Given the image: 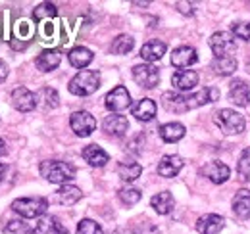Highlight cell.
<instances>
[{"instance_id": "cell-34", "label": "cell", "mask_w": 250, "mask_h": 234, "mask_svg": "<svg viewBox=\"0 0 250 234\" xmlns=\"http://www.w3.org/2000/svg\"><path fill=\"white\" fill-rule=\"evenodd\" d=\"M56 14H58V10H56V6L50 4V2H42V4H39V6L33 10V18H35V21L52 20V18H56Z\"/></svg>"}, {"instance_id": "cell-21", "label": "cell", "mask_w": 250, "mask_h": 234, "mask_svg": "<svg viewBox=\"0 0 250 234\" xmlns=\"http://www.w3.org/2000/svg\"><path fill=\"white\" fill-rule=\"evenodd\" d=\"M196 59H198L196 50L190 48V46H179V48H175V50L171 52V63H173L175 67H179V69L192 65Z\"/></svg>"}, {"instance_id": "cell-32", "label": "cell", "mask_w": 250, "mask_h": 234, "mask_svg": "<svg viewBox=\"0 0 250 234\" xmlns=\"http://www.w3.org/2000/svg\"><path fill=\"white\" fill-rule=\"evenodd\" d=\"M6 234H33L37 233V227H33L31 223H27L25 219H12L8 221V225L4 227Z\"/></svg>"}, {"instance_id": "cell-28", "label": "cell", "mask_w": 250, "mask_h": 234, "mask_svg": "<svg viewBox=\"0 0 250 234\" xmlns=\"http://www.w3.org/2000/svg\"><path fill=\"white\" fill-rule=\"evenodd\" d=\"M37 233L41 234H69L56 217H41L37 223Z\"/></svg>"}, {"instance_id": "cell-2", "label": "cell", "mask_w": 250, "mask_h": 234, "mask_svg": "<svg viewBox=\"0 0 250 234\" xmlns=\"http://www.w3.org/2000/svg\"><path fill=\"white\" fill-rule=\"evenodd\" d=\"M98 87H100V75L98 71H91V69L79 71L67 85L69 92L75 96H91L98 90Z\"/></svg>"}, {"instance_id": "cell-4", "label": "cell", "mask_w": 250, "mask_h": 234, "mask_svg": "<svg viewBox=\"0 0 250 234\" xmlns=\"http://www.w3.org/2000/svg\"><path fill=\"white\" fill-rule=\"evenodd\" d=\"M214 121L221 129L223 135H239L247 127L245 117L241 116L239 112H235V110H219L214 116Z\"/></svg>"}, {"instance_id": "cell-12", "label": "cell", "mask_w": 250, "mask_h": 234, "mask_svg": "<svg viewBox=\"0 0 250 234\" xmlns=\"http://www.w3.org/2000/svg\"><path fill=\"white\" fill-rule=\"evenodd\" d=\"M202 175L208 180H212L214 184H223L225 180H229L231 176V169L223 163V161H210L202 167Z\"/></svg>"}, {"instance_id": "cell-9", "label": "cell", "mask_w": 250, "mask_h": 234, "mask_svg": "<svg viewBox=\"0 0 250 234\" xmlns=\"http://www.w3.org/2000/svg\"><path fill=\"white\" fill-rule=\"evenodd\" d=\"M10 100H12V106H14L18 112H21V114L33 112V110L37 108V94L25 87L14 88Z\"/></svg>"}, {"instance_id": "cell-14", "label": "cell", "mask_w": 250, "mask_h": 234, "mask_svg": "<svg viewBox=\"0 0 250 234\" xmlns=\"http://www.w3.org/2000/svg\"><path fill=\"white\" fill-rule=\"evenodd\" d=\"M183 157L179 156H164L158 163V175L164 176V178H173L181 169H183Z\"/></svg>"}, {"instance_id": "cell-3", "label": "cell", "mask_w": 250, "mask_h": 234, "mask_svg": "<svg viewBox=\"0 0 250 234\" xmlns=\"http://www.w3.org/2000/svg\"><path fill=\"white\" fill-rule=\"evenodd\" d=\"M12 209L23 219H39L46 213L48 202L44 198H18L12 202Z\"/></svg>"}, {"instance_id": "cell-6", "label": "cell", "mask_w": 250, "mask_h": 234, "mask_svg": "<svg viewBox=\"0 0 250 234\" xmlns=\"http://www.w3.org/2000/svg\"><path fill=\"white\" fill-rule=\"evenodd\" d=\"M133 79L139 87L154 88L160 83V71L152 63H141V65L133 67Z\"/></svg>"}, {"instance_id": "cell-20", "label": "cell", "mask_w": 250, "mask_h": 234, "mask_svg": "<svg viewBox=\"0 0 250 234\" xmlns=\"http://www.w3.org/2000/svg\"><path fill=\"white\" fill-rule=\"evenodd\" d=\"M166 50H167L166 42H162V40H148L141 48V58L145 59L146 63H152V61H158V59L164 58Z\"/></svg>"}, {"instance_id": "cell-37", "label": "cell", "mask_w": 250, "mask_h": 234, "mask_svg": "<svg viewBox=\"0 0 250 234\" xmlns=\"http://www.w3.org/2000/svg\"><path fill=\"white\" fill-rule=\"evenodd\" d=\"M75 234H104V231L93 219H83V221H79Z\"/></svg>"}, {"instance_id": "cell-17", "label": "cell", "mask_w": 250, "mask_h": 234, "mask_svg": "<svg viewBox=\"0 0 250 234\" xmlns=\"http://www.w3.org/2000/svg\"><path fill=\"white\" fill-rule=\"evenodd\" d=\"M171 85L177 90H181V92H187V90L198 85V73L192 71V69H179L177 73H173Z\"/></svg>"}, {"instance_id": "cell-1", "label": "cell", "mask_w": 250, "mask_h": 234, "mask_svg": "<svg viewBox=\"0 0 250 234\" xmlns=\"http://www.w3.org/2000/svg\"><path fill=\"white\" fill-rule=\"evenodd\" d=\"M39 171L52 184H62L63 186V184H67L69 180L75 178V167L71 163H67V161H54V159L42 161Z\"/></svg>"}, {"instance_id": "cell-10", "label": "cell", "mask_w": 250, "mask_h": 234, "mask_svg": "<svg viewBox=\"0 0 250 234\" xmlns=\"http://www.w3.org/2000/svg\"><path fill=\"white\" fill-rule=\"evenodd\" d=\"M225 229V219L216 213H206L196 221L198 234H219Z\"/></svg>"}, {"instance_id": "cell-25", "label": "cell", "mask_w": 250, "mask_h": 234, "mask_svg": "<svg viewBox=\"0 0 250 234\" xmlns=\"http://www.w3.org/2000/svg\"><path fill=\"white\" fill-rule=\"evenodd\" d=\"M150 205L154 207V211H156V213H160V215H167V213H171V211H173V207H175L173 194H171V192H167V190H164V192H160V194H156V196H152Z\"/></svg>"}, {"instance_id": "cell-36", "label": "cell", "mask_w": 250, "mask_h": 234, "mask_svg": "<svg viewBox=\"0 0 250 234\" xmlns=\"http://www.w3.org/2000/svg\"><path fill=\"white\" fill-rule=\"evenodd\" d=\"M237 171L243 180H250V148H245L241 157H239V163H237Z\"/></svg>"}, {"instance_id": "cell-38", "label": "cell", "mask_w": 250, "mask_h": 234, "mask_svg": "<svg viewBox=\"0 0 250 234\" xmlns=\"http://www.w3.org/2000/svg\"><path fill=\"white\" fill-rule=\"evenodd\" d=\"M233 35L245 42H250V21H239L233 25Z\"/></svg>"}, {"instance_id": "cell-42", "label": "cell", "mask_w": 250, "mask_h": 234, "mask_svg": "<svg viewBox=\"0 0 250 234\" xmlns=\"http://www.w3.org/2000/svg\"><path fill=\"white\" fill-rule=\"evenodd\" d=\"M6 171H8V167H6V163H2V161H0V180L4 178V175H6Z\"/></svg>"}, {"instance_id": "cell-43", "label": "cell", "mask_w": 250, "mask_h": 234, "mask_svg": "<svg viewBox=\"0 0 250 234\" xmlns=\"http://www.w3.org/2000/svg\"><path fill=\"white\" fill-rule=\"evenodd\" d=\"M6 152H8V148H6V144H4V140L0 138V157L6 156Z\"/></svg>"}, {"instance_id": "cell-35", "label": "cell", "mask_w": 250, "mask_h": 234, "mask_svg": "<svg viewBox=\"0 0 250 234\" xmlns=\"http://www.w3.org/2000/svg\"><path fill=\"white\" fill-rule=\"evenodd\" d=\"M118 196H120L122 204L135 205L141 200V190H137V188H133V186H124V188L118 190Z\"/></svg>"}, {"instance_id": "cell-19", "label": "cell", "mask_w": 250, "mask_h": 234, "mask_svg": "<svg viewBox=\"0 0 250 234\" xmlns=\"http://www.w3.org/2000/svg\"><path fill=\"white\" fill-rule=\"evenodd\" d=\"M81 156H83V159H85L91 167H104V165L110 161V156L98 146V144H89V146H85L83 152H81Z\"/></svg>"}, {"instance_id": "cell-41", "label": "cell", "mask_w": 250, "mask_h": 234, "mask_svg": "<svg viewBox=\"0 0 250 234\" xmlns=\"http://www.w3.org/2000/svg\"><path fill=\"white\" fill-rule=\"evenodd\" d=\"M6 77H8V65L4 59H0V83H4Z\"/></svg>"}, {"instance_id": "cell-39", "label": "cell", "mask_w": 250, "mask_h": 234, "mask_svg": "<svg viewBox=\"0 0 250 234\" xmlns=\"http://www.w3.org/2000/svg\"><path fill=\"white\" fill-rule=\"evenodd\" d=\"M158 227L154 223H150V221H143V223H139L137 227H135V234H158Z\"/></svg>"}, {"instance_id": "cell-5", "label": "cell", "mask_w": 250, "mask_h": 234, "mask_svg": "<svg viewBox=\"0 0 250 234\" xmlns=\"http://www.w3.org/2000/svg\"><path fill=\"white\" fill-rule=\"evenodd\" d=\"M210 48H212L216 58H233V54L237 50V44H235V39L229 33L218 31L210 37Z\"/></svg>"}, {"instance_id": "cell-33", "label": "cell", "mask_w": 250, "mask_h": 234, "mask_svg": "<svg viewBox=\"0 0 250 234\" xmlns=\"http://www.w3.org/2000/svg\"><path fill=\"white\" fill-rule=\"evenodd\" d=\"M212 69H214L216 75H221V77L231 75V73L237 71V59L235 58H214V61H212Z\"/></svg>"}, {"instance_id": "cell-7", "label": "cell", "mask_w": 250, "mask_h": 234, "mask_svg": "<svg viewBox=\"0 0 250 234\" xmlns=\"http://www.w3.org/2000/svg\"><path fill=\"white\" fill-rule=\"evenodd\" d=\"M69 127L77 136L85 138V136H91L96 129V119L89 112H75L69 117Z\"/></svg>"}, {"instance_id": "cell-24", "label": "cell", "mask_w": 250, "mask_h": 234, "mask_svg": "<svg viewBox=\"0 0 250 234\" xmlns=\"http://www.w3.org/2000/svg\"><path fill=\"white\" fill-rule=\"evenodd\" d=\"M158 131H160L162 140H164V142H169V144H171V142H179V140L185 136V125L175 123V121L162 125Z\"/></svg>"}, {"instance_id": "cell-15", "label": "cell", "mask_w": 250, "mask_h": 234, "mask_svg": "<svg viewBox=\"0 0 250 234\" xmlns=\"http://www.w3.org/2000/svg\"><path fill=\"white\" fill-rule=\"evenodd\" d=\"M231 207H233V213H235L237 219L249 221L250 219V190L249 188H241V190L235 194Z\"/></svg>"}, {"instance_id": "cell-26", "label": "cell", "mask_w": 250, "mask_h": 234, "mask_svg": "<svg viewBox=\"0 0 250 234\" xmlns=\"http://www.w3.org/2000/svg\"><path fill=\"white\" fill-rule=\"evenodd\" d=\"M67 58H69V63L73 67H77V69L83 71V67H87L93 61V52L89 48H85V46H75V48L69 50Z\"/></svg>"}, {"instance_id": "cell-13", "label": "cell", "mask_w": 250, "mask_h": 234, "mask_svg": "<svg viewBox=\"0 0 250 234\" xmlns=\"http://www.w3.org/2000/svg\"><path fill=\"white\" fill-rule=\"evenodd\" d=\"M219 100V90L216 87H208L202 88L194 94H187V106L188 110H194V108H200L204 104H210V102H218Z\"/></svg>"}, {"instance_id": "cell-23", "label": "cell", "mask_w": 250, "mask_h": 234, "mask_svg": "<svg viewBox=\"0 0 250 234\" xmlns=\"http://www.w3.org/2000/svg\"><path fill=\"white\" fill-rule=\"evenodd\" d=\"M133 116L139 121H152L156 117V104L150 98H143L133 106Z\"/></svg>"}, {"instance_id": "cell-30", "label": "cell", "mask_w": 250, "mask_h": 234, "mask_svg": "<svg viewBox=\"0 0 250 234\" xmlns=\"http://www.w3.org/2000/svg\"><path fill=\"white\" fill-rule=\"evenodd\" d=\"M143 173V167L137 163V161H122L120 165H118V175L122 180L125 182H133V180H137L139 176Z\"/></svg>"}, {"instance_id": "cell-40", "label": "cell", "mask_w": 250, "mask_h": 234, "mask_svg": "<svg viewBox=\"0 0 250 234\" xmlns=\"http://www.w3.org/2000/svg\"><path fill=\"white\" fill-rule=\"evenodd\" d=\"M177 10L185 16H192L194 14V6L190 2H177Z\"/></svg>"}, {"instance_id": "cell-18", "label": "cell", "mask_w": 250, "mask_h": 234, "mask_svg": "<svg viewBox=\"0 0 250 234\" xmlns=\"http://www.w3.org/2000/svg\"><path fill=\"white\" fill-rule=\"evenodd\" d=\"M249 98H250V90L249 85L243 81V79H233L231 85H229V100L235 104V106H249Z\"/></svg>"}, {"instance_id": "cell-16", "label": "cell", "mask_w": 250, "mask_h": 234, "mask_svg": "<svg viewBox=\"0 0 250 234\" xmlns=\"http://www.w3.org/2000/svg\"><path fill=\"white\" fill-rule=\"evenodd\" d=\"M162 106H164V110H167V112H171V114H185V112H188L187 94L166 92V94L162 96Z\"/></svg>"}, {"instance_id": "cell-44", "label": "cell", "mask_w": 250, "mask_h": 234, "mask_svg": "<svg viewBox=\"0 0 250 234\" xmlns=\"http://www.w3.org/2000/svg\"><path fill=\"white\" fill-rule=\"evenodd\" d=\"M114 234H129V233H125V231H116Z\"/></svg>"}, {"instance_id": "cell-31", "label": "cell", "mask_w": 250, "mask_h": 234, "mask_svg": "<svg viewBox=\"0 0 250 234\" xmlns=\"http://www.w3.org/2000/svg\"><path fill=\"white\" fill-rule=\"evenodd\" d=\"M133 46H135V39H133L131 35H120V37L114 39L110 50H112V54L124 56V54H129V52L133 50Z\"/></svg>"}, {"instance_id": "cell-27", "label": "cell", "mask_w": 250, "mask_h": 234, "mask_svg": "<svg viewBox=\"0 0 250 234\" xmlns=\"http://www.w3.org/2000/svg\"><path fill=\"white\" fill-rule=\"evenodd\" d=\"M81 198H83V192L77 186H71V184H63V186L58 188V192H56V200H58V204L62 205L77 204Z\"/></svg>"}, {"instance_id": "cell-11", "label": "cell", "mask_w": 250, "mask_h": 234, "mask_svg": "<svg viewBox=\"0 0 250 234\" xmlns=\"http://www.w3.org/2000/svg\"><path fill=\"white\" fill-rule=\"evenodd\" d=\"M102 129L108 136H124L125 133L129 131V121L125 116H120V114H112L108 116L104 121H102Z\"/></svg>"}, {"instance_id": "cell-29", "label": "cell", "mask_w": 250, "mask_h": 234, "mask_svg": "<svg viewBox=\"0 0 250 234\" xmlns=\"http://www.w3.org/2000/svg\"><path fill=\"white\" fill-rule=\"evenodd\" d=\"M60 104V96L54 88L44 87L37 92V106H42L44 110H52Z\"/></svg>"}, {"instance_id": "cell-22", "label": "cell", "mask_w": 250, "mask_h": 234, "mask_svg": "<svg viewBox=\"0 0 250 234\" xmlns=\"http://www.w3.org/2000/svg\"><path fill=\"white\" fill-rule=\"evenodd\" d=\"M60 61H62V54L58 52V50H44V52H41L37 59H35V65L41 69V71H52V69H56L58 65H60Z\"/></svg>"}, {"instance_id": "cell-8", "label": "cell", "mask_w": 250, "mask_h": 234, "mask_svg": "<svg viewBox=\"0 0 250 234\" xmlns=\"http://www.w3.org/2000/svg\"><path fill=\"white\" fill-rule=\"evenodd\" d=\"M104 106H106L110 112H114V114L127 110V108L131 106V94H129V90L125 87H122V85L112 88V90L106 94V98H104Z\"/></svg>"}]
</instances>
